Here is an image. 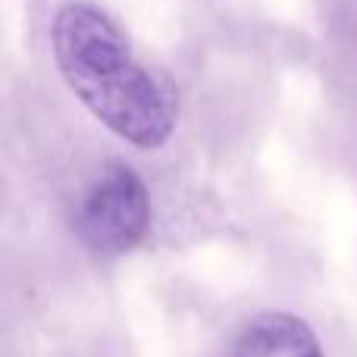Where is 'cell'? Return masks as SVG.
<instances>
[{"label":"cell","instance_id":"7a4b0ae2","mask_svg":"<svg viewBox=\"0 0 357 357\" xmlns=\"http://www.w3.org/2000/svg\"><path fill=\"white\" fill-rule=\"evenodd\" d=\"M151 197L142 176L126 163H107L75 207V232L98 254H126L144 238Z\"/></svg>","mask_w":357,"mask_h":357},{"label":"cell","instance_id":"3957f363","mask_svg":"<svg viewBox=\"0 0 357 357\" xmlns=\"http://www.w3.org/2000/svg\"><path fill=\"white\" fill-rule=\"evenodd\" d=\"M232 357H323L314 329L295 314L264 310L245 323Z\"/></svg>","mask_w":357,"mask_h":357},{"label":"cell","instance_id":"6da1fadb","mask_svg":"<svg viewBox=\"0 0 357 357\" xmlns=\"http://www.w3.org/2000/svg\"><path fill=\"white\" fill-rule=\"evenodd\" d=\"M50 47L69 91L132 148H160L178 116L173 88L135 56L119 25L94 3H63Z\"/></svg>","mask_w":357,"mask_h":357}]
</instances>
